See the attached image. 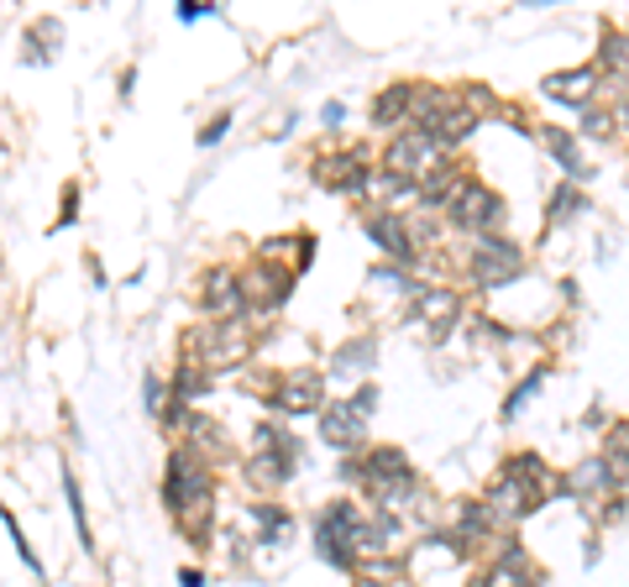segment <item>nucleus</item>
Instances as JSON below:
<instances>
[{"instance_id":"1a4fd4ad","label":"nucleus","mask_w":629,"mask_h":587,"mask_svg":"<svg viewBox=\"0 0 629 587\" xmlns=\"http://www.w3.org/2000/svg\"><path fill=\"white\" fill-rule=\"evenodd\" d=\"M451 220L462 226L467 237H503V220H509V205H503L499 189H488L482 179H472V189H467L462 205L451 210Z\"/></svg>"},{"instance_id":"b1692460","label":"nucleus","mask_w":629,"mask_h":587,"mask_svg":"<svg viewBox=\"0 0 629 587\" xmlns=\"http://www.w3.org/2000/svg\"><path fill=\"white\" fill-rule=\"evenodd\" d=\"M247 514H252V525L262 530V550H278L283 546V535L294 530V514L283 509V504H273V498H258Z\"/></svg>"},{"instance_id":"c85d7f7f","label":"nucleus","mask_w":629,"mask_h":587,"mask_svg":"<svg viewBox=\"0 0 629 587\" xmlns=\"http://www.w3.org/2000/svg\"><path fill=\"white\" fill-rule=\"evenodd\" d=\"M577 210H582V195H577V183H561L551 195V210H546V231H561L567 220H577Z\"/></svg>"},{"instance_id":"5701e85b","label":"nucleus","mask_w":629,"mask_h":587,"mask_svg":"<svg viewBox=\"0 0 629 587\" xmlns=\"http://www.w3.org/2000/svg\"><path fill=\"white\" fill-rule=\"evenodd\" d=\"M179 430H184V451L189 457H226V430L216 420H210V415H194V409H189L184 420H179Z\"/></svg>"},{"instance_id":"20e7f679","label":"nucleus","mask_w":629,"mask_h":587,"mask_svg":"<svg viewBox=\"0 0 629 587\" xmlns=\"http://www.w3.org/2000/svg\"><path fill=\"white\" fill-rule=\"evenodd\" d=\"M399 571L409 577V587H462L472 577V550L457 546L446 530H430L405 550Z\"/></svg>"},{"instance_id":"a211bd4d","label":"nucleus","mask_w":629,"mask_h":587,"mask_svg":"<svg viewBox=\"0 0 629 587\" xmlns=\"http://www.w3.org/2000/svg\"><path fill=\"white\" fill-rule=\"evenodd\" d=\"M446 535L457 540V546H482L488 535H499V525H493V514L482 509V498H457L451 504V514H446Z\"/></svg>"},{"instance_id":"412c9836","label":"nucleus","mask_w":629,"mask_h":587,"mask_svg":"<svg viewBox=\"0 0 629 587\" xmlns=\"http://www.w3.org/2000/svg\"><path fill=\"white\" fill-rule=\"evenodd\" d=\"M299 457H289V451H252V461H247V482L258 488V494H278L289 477H294Z\"/></svg>"},{"instance_id":"9b49d317","label":"nucleus","mask_w":629,"mask_h":587,"mask_svg":"<svg viewBox=\"0 0 629 587\" xmlns=\"http://www.w3.org/2000/svg\"><path fill=\"white\" fill-rule=\"evenodd\" d=\"M540 94L556 100V106H567V110L598 106V94H603V84H598V63H577V69H567V73H546V79H540Z\"/></svg>"},{"instance_id":"39448f33","label":"nucleus","mask_w":629,"mask_h":587,"mask_svg":"<svg viewBox=\"0 0 629 587\" xmlns=\"http://www.w3.org/2000/svg\"><path fill=\"white\" fill-rule=\"evenodd\" d=\"M525 247L509 237H472L467 247V278L478 283V289H503V283H515L525 278Z\"/></svg>"},{"instance_id":"4468645a","label":"nucleus","mask_w":629,"mask_h":587,"mask_svg":"<svg viewBox=\"0 0 629 587\" xmlns=\"http://www.w3.org/2000/svg\"><path fill=\"white\" fill-rule=\"evenodd\" d=\"M472 189V168L462 163H441L430 179H420V210H436V216H451L462 195Z\"/></svg>"},{"instance_id":"f3484780","label":"nucleus","mask_w":629,"mask_h":587,"mask_svg":"<svg viewBox=\"0 0 629 587\" xmlns=\"http://www.w3.org/2000/svg\"><path fill=\"white\" fill-rule=\"evenodd\" d=\"M478 577H482V587H540L536 561H530V556H525L515 540H503L499 556H493V561H488Z\"/></svg>"},{"instance_id":"7ed1b4c3","label":"nucleus","mask_w":629,"mask_h":587,"mask_svg":"<svg viewBox=\"0 0 629 587\" xmlns=\"http://www.w3.org/2000/svg\"><path fill=\"white\" fill-rule=\"evenodd\" d=\"M252 351H258V330L247 320H200L194 330H184V357L179 362H194L216 378V372H231V367H247Z\"/></svg>"},{"instance_id":"4be33fe9","label":"nucleus","mask_w":629,"mask_h":587,"mask_svg":"<svg viewBox=\"0 0 629 587\" xmlns=\"http://www.w3.org/2000/svg\"><path fill=\"white\" fill-rule=\"evenodd\" d=\"M258 257H268V262H278V268H289V273H304L314 262V237L310 231H294V237H268L258 247Z\"/></svg>"},{"instance_id":"6e6552de","label":"nucleus","mask_w":629,"mask_h":587,"mask_svg":"<svg viewBox=\"0 0 629 587\" xmlns=\"http://www.w3.org/2000/svg\"><path fill=\"white\" fill-rule=\"evenodd\" d=\"M200 315L204 320H247V299H241V273L231 262H210L200 273Z\"/></svg>"},{"instance_id":"c9c22d12","label":"nucleus","mask_w":629,"mask_h":587,"mask_svg":"<svg viewBox=\"0 0 629 587\" xmlns=\"http://www.w3.org/2000/svg\"><path fill=\"white\" fill-rule=\"evenodd\" d=\"M210 11H216V6H210V0H184V6H179V21H200V17H210Z\"/></svg>"},{"instance_id":"ddd939ff","label":"nucleus","mask_w":629,"mask_h":587,"mask_svg":"<svg viewBox=\"0 0 629 587\" xmlns=\"http://www.w3.org/2000/svg\"><path fill=\"white\" fill-rule=\"evenodd\" d=\"M362 231H368V237L393 257V268H415V262H420V252H415V237H409V220L399 216V210H368Z\"/></svg>"},{"instance_id":"0eeeda50","label":"nucleus","mask_w":629,"mask_h":587,"mask_svg":"<svg viewBox=\"0 0 629 587\" xmlns=\"http://www.w3.org/2000/svg\"><path fill=\"white\" fill-rule=\"evenodd\" d=\"M299 278L289 268H278L268 257H252V268L241 273V299H247V320L252 315H278L289 305V294H294Z\"/></svg>"},{"instance_id":"bb28decb","label":"nucleus","mask_w":629,"mask_h":587,"mask_svg":"<svg viewBox=\"0 0 629 587\" xmlns=\"http://www.w3.org/2000/svg\"><path fill=\"white\" fill-rule=\"evenodd\" d=\"M409 94H415V84H389L372 100V127H393V121L409 127Z\"/></svg>"},{"instance_id":"393cba45","label":"nucleus","mask_w":629,"mask_h":587,"mask_svg":"<svg viewBox=\"0 0 629 587\" xmlns=\"http://www.w3.org/2000/svg\"><path fill=\"white\" fill-rule=\"evenodd\" d=\"M536 137H540V147L551 152L556 163H561V173H567L572 183L588 173V168H582V152H577V137H572V131H561V127H536Z\"/></svg>"},{"instance_id":"f8f14e48","label":"nucleus","mask_w":629,"mask_h":587,"mask_svg":"<svg viewBox=\"0 0 629 587\" xmlns=\"http://www.w3.org/2000/svg\"><path fill=\"white\" fill-rule=\"evenodd\" d=\"M320 440L336 451H357L368 440V415L352 399H326L320 404Z\"/></svg>"},{"instance_id":"72a5a7b5","label":"nucleus","mask_w":629,"mask_h":587,"mask_svg":"<svg viewBox=\"0 0 629 587\" xmlns=\"http://www.w3.org/2000/svg\"><path fill=\"white\" fill-rule=\"evenodd\" d=\"M79 220V183H63V200H58V226H74Z\"/></svg>"},{"instance_id":"dca6fc26","label":"nucleus","mask_w":629,"mask_h":587,"mask_svg":"<svg viewBox=\"0 0 629 587\" xmlns=\"http://www.w3.org/2000/svg\"><path fill=\"white\" fill-rule=\"evenodd\" d=\"M462 310L467 305L457 289H415V299H409V315H415L430 336H446V330L462 320Z\"/></svg>"},{"instance_id":"9d476101","label":"nucleus","mask_w":629,"mask_h":587,"mask_svg":"<svg viewBox=\"0 0 629 587\" xmlns=\"http://www.w3.org/2000/svg\"><path fill=\"white\" fill-rule=\"evenodd\" d=\"M268 404H273L278 415H320V404H326V372H314V367L283 372L268 388Z\"/></svg>"},{"instance_id":"f704fd0d","label":"nucleus","mask_w":629,"mask_h":587,"mask_svg":"<svg viewBox=\"0 0 629 587\" xmlns=\"http://www.w3.org/2000/svg\"><path fill=\"white\" fill-rule=\"evenodd\" d=\"M226 131H231V110H221V116H216V121H210V127L200 131V147H216L226 137Z\"/></svg>"},{"instance_id":"2f4dec72","label":"nucleus","mask_w":629,"mask_h":587,"mask_svg":"<svg viewBox=\"0 0 629 587\" xmlns=\"http://www.w3.org/2000/svg\"><path fill=\"white\" fill-rule=\"evenodd\" d=\"M540 378H546V362H540V367H530V378H525V384H519L515 394L503 399V420H515L519 409H525V404L536 399V394H540Z\"/></svg>"},{"instance_id":"e433bc0d","label":"nucleus","mask_w":629,"mask_h":587,"mask_svg":"<svg viewBox=\"0 0 629 587\" xmlns=\"http://www.w3.org/2000/svg\"><path fill=\"white\" fill-rule=\"evenodd\" d=\"M341 121H347V106H341V100H331V106H326V127H341Z\"/></svg>"},{"instance_id":"aec40b11","label":"nucleus","mask_w":629,"mask_h":587,"mask_svg":"<svg viewBox=\"0 0 629 587\" xmlns=\"http://www.w3.org/2000/svg\"><path fill=\"white\" fill-rule=\"evenodd\" d=\"M556 494L582 498V504H609V494H613V477H609V467H603V457L577 461L572 472L561 477V488H556Z\"/></svg>"},{"instance_id":"c756f323","label":"nucleus","mask_w":629,"mask_h":587,"mask_svg":"<svg viewBox=\"0 0 629 587\" xmlns=\"http://www.w3.org/2000/svg\"><path fill=\"white\" fill-rule=\"evenodd\" d=\"M0 525H6V535H11V546H17V556H21V567L32 571V577H48V567H42V556H38V550H32V540L21 535L17 514H11V509H0Z\"/></svg>"},{"instance_id":"58836bf2","label":"nucleus","mask_w":629,"mask_h":587,"mask_svg":"<svg viewBox=\"0 0 629 587\" xmlns=\"http://www.w3.org/2000/svg\"><path fill=\"white\" fill-rule=\"evenodd\" d=\"M352 587H389V583H372V577H352Z\"/></svg>"},{"instance_id":"f03ea898","label":"nucleus","mask_w":629,"mask_h":587,"mask_svg":"<svg viewBox=\"0 0 629 587\" xmlns=\"http://www.w3.org/2000/svg\"><path fill=\"white\" fill-rule=\"evenodd\" d=\"M561 488V477H551V467L536 457V451H515V457L499 467V477L482 488V509L493 514V525L509 530L519 519H530L536 509H546V498Z\"/></svg>"},{"instance_id":"f257e3e1","label":"nucleus","mask_w":629,"mask_h":587,"mask_svg":"<svg viewBox=\"0 0 629 587\" xmlns=\"http://www.w3.org/2000/svg\"><path fill=\"white\" fill-rule=\"evenodd\" d=\"M163 509L173 514V525H179L194 546H204L210 530H216V472H210L200 457H189L184 446H173V451H168Z\"/></svg>"},{"instance_id":"2eb2a0df","label":"nucleus","mask_w":629,"mask_h":587,"mask_svg":"<svg viewBox=\"0 0 629 587\" xmlns=\"http://www.w3.org/2000/svg\"><path fill=\"white\" fill-rule=\"evenodd\" d=\"M362 179H368V163H362V152H352V147L314 158V183L331 189V195H362Z\"/></svg>"},{"instance_id":"cd10ccee","label":"nucleus","mask_w":629,"mask_h":587,"mask_svg":"<svg viewBox=\"0 0 629 587\" xmlns=\"http://www.w3.org/2000/svg\"><path fill=\"white\" fill-rule=\"evenodd\" d=\"M63 498H69V514H74V530L84 540V550H94V530H90V509H84V494H79L74 467H63Z\"/></svg>"},{"instance_id":"4c0bfd02","label":"nucleus","mask_w":629,"mask_h":587,"mask_svg":"<svg viewBox=\"0 0 629 587\" xmlns=\"http://www.w3.org/2000/svg\"><path fill=\"white\" fill-rule=\"evenodd\" d=\"M179 587H204V571L200 567H184V571H179Z\"/></svg>"},{"instance_id":"423d86ee","label":"nucleus","mask_w":629,"mask_h":587,"mask_svg":"<svg viewBox=\"0 0 629 587\" xmlns=\"http://www.w3.org/2000/svg\"><path fill=\"white\" fill-rule=\"evenodd\" d=\"M441 163H451V147L436 142L430 131H399V137H389V147H383V168L389 173H399V179H409L415 189H420V179H430Z\"/></svg>"},{"instance_id":"473e14b6","label":"nucleus","mask_w":629,"mask_h":587,"mask_svg":"<svg viewBox=\"0 0 629 587\" xmlns=\"http://www.w3.org/2000/svg\"><path fill=\"white\" fill-rule=\"evenodd\" d=\"M142 404H148L152 415L163 420V415H168V384H163V378H148V384H142Z\"/></svg>"},{"instance_id":"7c9ffc66","label":"nucleus","mask_w":629,"mask_h":587,"mask_svg":"<svg viewBox=\"0 0 629 587\" xmlns=\"http://www.w3.org/2000/svg\"><path fill=\"white\" fill-rule=\"evenodd\" d=\"M372 362H378V347H372V341H352V347L336 351V372H368Z\"/></svg>"},{"instance_id":"6ab92c4d","label":"nucleus","mask_w":629,"mask_h":587,"mask_svg":"<svg viewBox=\"0 0 629 587\" xmlns=\"http://www.w3.org/2000/svg\"><path fill=\"white\" fill-rule=\"evenodd\" d=\"M210 372L204 367H194V362H179V372H173V384H168V415H163V425L168 430H179V420L189 415V404H200L204 394H210Z\"/></svg>"},{"instance_id":"a878e982","label":"nucleus","mask_w":629,"mask_h":587,"mask_svg":"<svg viewBox=\"0 0 629 587\" xmlns=\"http://www.w3.org/2000/svg\"><path fill=\"white\" fill-rule=\"evenodd\" d=\"M603 467H609L613 488H629V420H613L603 436Z\"/></svg>"}]
</instances>
